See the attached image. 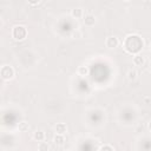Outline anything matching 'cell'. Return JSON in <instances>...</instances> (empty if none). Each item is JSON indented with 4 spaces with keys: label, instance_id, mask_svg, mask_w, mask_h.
<instances>
[{
    "label": "cell",
    "instance_id": "cell-15",
    "mask_svg": "<svg viewBox=\"0 0 151 151\" xmlns=\"http://www.w3.org/2000/svg\"><path fill=\"white\" fill-rule=\"evenodd\" d=\"M41 4V0H37V1H28V5L31 6H35V5H39Z\"/></svg>",
    "mask_w": 151,
    "mask_h": 151
},
{
    "label": "cell",
    "instance_id": "cell-17",
    "mask_svg": "<svg viewBox=\"0 0 151 151\" xmlns=\"http://www.w3.org/2000/svg\"><path fill=\"white\" fill-rule=\"evenodd\" d=\"M147 127H149V130H150V131H151V120H150V122H149V124H147Z\"/></svg>",
    "mask_w": 151,
    "mask_h": 151
},
{
    "label": "cell",
    "instance_id": "cell-7",
    "mask_svg": "<svg viewBox=\"0 0 151 151\" xmlns=\"http://www.w3.org/2000/svg\"><path fill=\"white\" fill-rule=\"evenodd\" d=\"M45 137H46V134H45V132L42 131V130H37V131H34L33 132V139L35 140V142H44L45 140Z\"/></svg>",
    "mask_w": 151,
    "mask_h": 151
},
{
    "label": "cell",
    "instance_id": "cell-10",
    "mask_svg": "<svg viewBox=\"0 0 151 151\" xmlns=\"http://www.w3.org/2000/svg\"><path fill=\"white\" fill-rule=\"evenodd\" d=\"M53 142L57 144V145H63L64 144V142H65V137H64V134H54V137H53Z\"/></svg>",
    "mask_w": 151,
    "mask_h": 151
},
{
    "label": "cell",
    "instance_id": "cell-5",
    "mask_svg": "<svg viewBox=\"0 0 151 151\" xmlns=\"http://www.w3.org/2000/svg\"><path fill=\"white\" fill-rule=\"evenodd\" d=\"M54 131L57 134H65L67 132V125L65 123H58L54 126Z\"/></svg>",
    "mask_w": 151,
    "mask_h": 151
},
{
    "label": "cell",
    "instance_id": "cell-4",
    "mask_svg": "<svg viewBox=\"0 0 151 151\" xmlns=\"http://www.w3.org/2000/svg\"><path fill=\"white\" fill-rule=\"evenodd\" d=\"M119 45V39L114 35H110L105 39V46L109 48H116Z\"/></svg>",
    "mask_w": 151,
    "mask_h": 151
},
{
    "label": "cell",
    "instance_id": "cell-19",
    "mask_svg": "<svg viewBox=\"0 0 151 151\" xmlns=\"http://www.w3.org/2000/svg\"><path fill=\"white\" fill-rule=\"evenodd\" d=\"M150 72H151V68H150Z\"/></svg>",
    "mask_w": 151,
    "mask_h": 151
},
{
    "label": "cell",
    "instance_id": "cell-11",
    "mask_svg": "<svg viewBox=\"0 0 151 151\" xmlns=\"http://www.w3.org/2000/svg\"><path fill=\"white\" fill-rule=\"evenodd\" d=\"M77 73H78V76H80V77H85V76L88 74V68H87L86 66H79L78 70H77Z\"/></svg>",
    "mask_w": 151,
    "mask_h": 151
},
{
    "label": "cell",
    "instance_id": "cell-9",
    "mask_svg": "<svg viewBox=\"0 0 151 151\" xmlns=\"http://www.w3.org/2000/svg\"><path fill=\"white\" fill-rule=\"evenodd\" d=\"M126 76H127V79H129L130 81H133V80L137 79V77H138V72H137L136 70H133V68H130V70L127 71Z\"/></svg>",
    "mask_w": 151,
    "mask_h": 151
},
{
    "label": "cell",
    "instance_id": "cell-12",
    "mask_svg": "<svg viewBox=\"0 0 151 151\" xmlns=\"http://www.w3.org/2000/svg\"><path fill=\"white\" fill-rule=\"evenodd\" d=\"M18 129H19L20 132H26L29 129V124L27 122H20L19 125H18Z\"/></svg>",
    "mask_w": 151,
    "mask_h": 151
},
{
    "label": "cell",
    "instance_id": "cell-13",
    "mask_svg": "<svg viewBox=\"0 0 151 151\" xmlns=\"http://www.w3.org/2000/svg\"><path fill=\"white\" fill-rule=\"evenodd\" d=\"M38 150H39V151H48V150H50V145H48V143H46L45 140L38 143Z\"/></svg>",
    "mask_w": 151,
    "mask_h": 151
},
{
    "label": "cell",
    "instance_id": "cell-8",
    "mask_svg": "<svg viewBox=\"0 0 151 151\" xmlns=\"http://www.w3.org/2000/svg\"><path fill=\"white\" fill-rule=\"evenodd\" d=\"M132 63L134 66H143L145 64V58L142 54H136L132 59Z\"/></svg>",
    "mask_w": 151,
    "mask_h": 151
},
{
    "label": "cell",
    "instance_id": "cell-6",
    "mask_svg": "<svg viewBox=\"0 0 151 151\" xmlns=\"http://www.w3.org/2000/svg\"><path fill=\"white\" fill-rule=\"evenodd\" d=\"M71 15L76 19H80V18H84V9L81 7H76L73 9H71Z\"/></svg>",
    "mask_w": 151,
    "mask_h": 151
},
{
    "label": "cell",
    "instance_id": "cell-16",
    "mask_svg": "<svg viewBox=\"0 0 151 151\" xmlns=\"http://www.w3.org/2000/svg\"><path fill=\"white\" fill-rule=\"evenodd\" d=\"M72 37H73V38H80V37H81V33H80L79 31H77V32L74 31L73 34H72Z\"/></svg>",
    "mask_w": 151,
    "mask_h": 151
},
{
    "label": "cell",
    "instance_id": "cell-1",
    "mask_svg": "<svg viewBox=\"0 0 151 151\" xmlns=\"http://www.w3.org/2000/svg\"><path fill=\"white\" fill-rule=\"evenodd\" d=\"M12 37L18 41L24 40L27 37V28L24 25H15L12 29Z\"/></svg>",
    "mask_w": 151,
    "mask_h": 151
},
{
    "label": "cell",
    "instance_id": "cell-14",
    "mask_svg": "<svg viewBox=\"0 0 151 151\" xmlns=\"http://www.w3.org/2000/svg\"><path fill=\"white\" fill-rule=\"evenodd\" d=\"M99 151H114V150H113V147L111 145H103L99 149Z\"/></svg>",
    "mask_w": 151,
    "mask_h": 151
},
{
    "label": "cell",
    "instance_id": "cell-18",
    "mask_svg": "<svg viewBox=\"0 0 151 151\" xmlns=\"http://www.w3.org/2000/svg\"><path fill=\"white\" fill-rule=\"evenodd\" d=\"M63 151H71V150H67V149H65V150H63Z\"/></svg>",
    "mask_w": 151,
    "mask_h": 151
},
{
    "label": "cell",
    "instance_id": "cell-3",
    "mask_svg": "<svg viewBox=\"0 0 151 151\" xmlns=\"http://www.w3.org/2000/svg\"><path fill=\"white\" fill-rule=\"evenodd\" d=\"M83 22H84L85 26H87V27H92V26H94V25L97 24V18H96L94 14H92V13H87V14L84 15V18H83Z\"/></svg>",
    "mask_w": 151,
    "mask_h": 151
},
{
    "label": "cell",
    "instance_id": "cell-2",
    "mask_svg": "<svg viewBox=\"0 0 151 151\" xmlns=\"http://www.w3.org/2000/svg\"><path fill=\"white\" fill-rule=\"evenodd\" d=\"M0 74H1V78L4 80H11L14 77V70L9 65H4L0 70Z\"/></svg>",
    "mask_w": 151,
    "mask_h": 151
}]
</instances>
